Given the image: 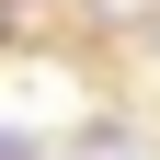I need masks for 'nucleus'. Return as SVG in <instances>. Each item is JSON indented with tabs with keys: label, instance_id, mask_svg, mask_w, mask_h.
I'll return each instance as SVG.
<instances>
[{
	"label": "nucleus",
	"instance_id": "obj_1",
	"mask_svg": "<svg viewBox=\"0 0 160 160\" xmlns=\"http://www.w3.org/2000/svg\"><path fill=\"white\" fill-rule=\"evenodd\" d=\"M0 160H46V149H34V137H0Z\"/></svg>",
	"mask_w": 160,
	"mask_h": 160
}]
</instances>
